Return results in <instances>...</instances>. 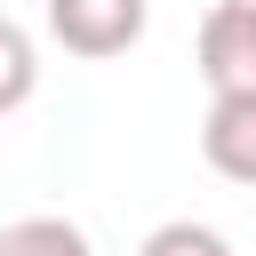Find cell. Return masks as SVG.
<instances>
[{
	"label": "cell",
	"instance_id": "5b68a950",
	"mask_svg": "<svg viewBox=\"0 0 256 256\" xmlns=\"http://www.w3.org/2000/svg\"><path fill=\"white\" fill-rule=\"evenodd\" d=\"M32 88H40V48H32V32H24L16 16H0V120L24 112Z\"/></svg>",
	"mask_w": 256,
	"mask_h": 256
},
{
	"label": "cell",
	"instance_id": "277c9868",
	"mask_svg": "<svg viewBox=\"0 0 256 256\" xmlns=\"http://www.w3.org/2000/svg\"><path fill=\"white\" fill-rule=\"evenodd\" d=\"M0 256H96L72 216H16L0 224Z\"/></svg>",
	"mask_w": 256,
	"mask_h": 256
},
{
	"label": "cell",
	"instance_id": "6da1fadb",
	"mask_svg": "<svg viewBox=\"0 0 256 256\" xmlns=\"http://www.w3.org/2000/svg\"><path fill=\"white\" fill-rule=\"evenodd\" d=\"M144 24H152V0H48V40L88 64L128 56L144 40Z\"/></svg>",
	"mask_w": 256,
	"mask_h": 256
},
{
	"label": "cell",
	"instance_id": "7a4b0ae2",
	"mask_svg": "<svg viewBox=\"0 0 256 256\" xmlns=\"http://www.w3.org/2000/svg\"><path fill=\"white\" fill-rule=\"evenodd\" d=\"M200 80L208 96H256V0H216L200 16Z\"/></svg>",
	"mask_w": 256,
	"mask_h": 256
},
{
	"label": "cell",
	"instance_id": "3957f363",
	"mask_svg": "<svg viewBox=\"0 0 256 256\" xmlns=\"http://www.w3.org/2000/svg\"><path fill=\"white\" fill-rule=\"evenodd\" d=\"M200 160H208L224 184H256V96H208Z\"/></svg>",
	"mask_w": 256,
	"mask_h": 256
},
{
	"label": "cell",
	"instance_id": "8992f818",
	"mask_svg": "<svg viewBox=\"0 0 256 256\" xmlns=\"http://www.w3.org/2000/svg\"><path fill=\"white\" fill-rule=\"evenodd\" d=\"M136 256H232V240H224L216 224H192V216H176V224H152Z\"/></svg>",
	"mask_w": 256,
	"mask_h": 256
}]
</instances>
